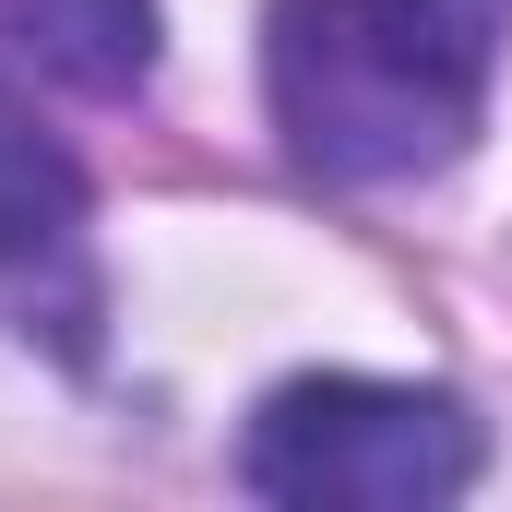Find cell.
<instances>
[{"label": "cell", "instance_id": "cell-2", "mask_svg": "<svg viewBox=\"0 0 512 512\" xmlns=\"http://www.w3.org/2000/svg\"><path fill=\"white\" fill-rule=\"evenodd\" d=\"M489 429L441 382H370V370H298L262 393L239 477L286 512H441L477 489Z\"/></svg>", "mask_w": 512, "mask_h": 512}, {"label": "cell", "instance_id": "cell-3", "mask_svg": "<svg viewBox=\"0 0 512 512\" xmlns=\"http://www.w3.org/2000/svg\"><path fill=\"white\" fill-rule=\"evenodd\" d=\"M0 36L72 96H131L155 72L167 24H155V0H0Z\"/></svg>", "mask_w": 512, "mask_h": 512}, {"label": "cell", "instance_id": "cell-1", "mask_svg": "<svg viewBox=\"0 0 512 512\" xmlns=\"http://www.w3.org/2000/svg\"><path fill=\"white\" fill-rule=\"evenodd\" d=\"M501 48L512 0H274L262 96L310 179L393 191L477 143Z\"/></svg>", "mask_w": 512, "mask_h": 512}, {"label": "cell", "instance_id": "cell-4", "mask_svg": "<svg viewBox=\"0 0 512 512\" xmlns=\"http://www.w3.org/2000/svg\"><path fill=\"white\" fill-rule=\"evenodd\" d=\"M72 227H84V167L60 155V131H36V108L0 72V274L36 262V251H60Z\"/></svg>", "mask_w": 512, "mask_h": 512}]
</instances>
